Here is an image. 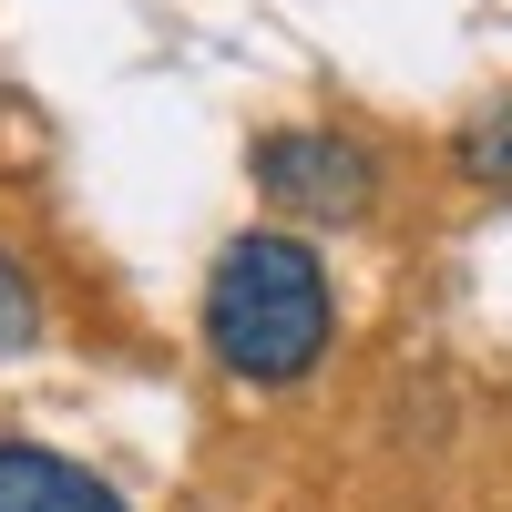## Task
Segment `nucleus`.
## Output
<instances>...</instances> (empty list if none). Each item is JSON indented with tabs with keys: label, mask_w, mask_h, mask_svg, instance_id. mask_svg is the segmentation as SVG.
Returning a JSON list of instances; mask_svg holds the SVG:
<instances>
[{
	"label": "nucleus",
	"mask_w": 512,
	"mask_h": 512,
	"mask_svg": "<svg viewBox=\"0 0 512 512\" xmlns=\"http://www.w3.org/2000/svg\"><path fill=\"white\" fill-rule=\"evenodd\" d=\"M31 338H41V297H31V277L11 267V256H0V359L31 349Z\"/></svg>",
	"instance_id": "39448f33"
},
{
	"label": "nucleus",
	"mask_w": 512,
	"mask_h": 512,
	"mask_svg": "<svg viewBox=\"0 0 512 512\" xmlns=\"http://www.w3.org/2000/svg\"><path fill=\"white\" fill-rule=\"evenodd\" d=\"M0 512H123V492L41 441H0Z\"/></svg>",
	"instance_id": "7ed1b4c3"
},
{
	"label": "nucleus",
	"mask_w": 512,
	"mask_h": 512,
	"mask_svg": "<svg viewBox=\"0 0 512 512\" xmlns=\"http://www.w3.org/2000/svg\"><path fill=\"white\" fill-rule=\"evenodd\" d=\"M451 164H461V175H472V185H512V93H502V103H482L472 123H461Z\"/></svg>",
	"instance_id": "20e7f679"
},
{
	"label": "nucleus",
	"mask_w": 512,
	"mask_h": 512,
	"mask_svg": "<svg viewBox=\"0 0 512 512\" xmlns=\"http://www.w3.org/2000/svg\"><path fill=\"white\" fill-rule=\"evenodd\" d=\"M256 195H267L277 216H328V226H349V216H369L379 164H369L349 134H267V144H256Z\"/></svg>",
	"instance_id": "f03ea898"
},
{
	"label": "nucleus",
	"mask_w": 512,
	"mask_h": 512,
	"mask_svg": "<svg viewBox=\"0 0 512 512\" xmlns=\"http://www.w3.org/2000/svg\"><path fill=\"white\" fill-rule=\"evenodd\" d=\"M205 338H216V359L236 379H256V390L308 379L318 349H328V267H318V246L236 236L216 256V277H205Z\"/></svg>",
	"instance_id": "f257e3e1"
}]
</instances>
